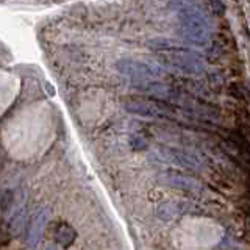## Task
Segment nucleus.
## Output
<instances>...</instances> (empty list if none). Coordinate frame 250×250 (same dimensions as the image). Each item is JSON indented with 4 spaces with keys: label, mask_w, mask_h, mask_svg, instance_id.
<instances>
[{
    "label": "nucleus",
    "mask_w": 250,
    "mask_h": 250,
    "mask_svg": "<svg viewBox=\"0 0 250 250\" xmlns=\"http://www.w3.org/2000/svg\"><path fill=\"white\" fill-rule=\"evenodd\" d=\"M50 219V208L49 207H44L38 211V213L31 217L30 225H28V231H27V246L28 247H36L41 241L42 234L45 231V227L47 222Z\"/></svg>",
    "instance_id": "obj_6"
},
{
    "label": "nucleus",
    "mask_w": 250,
    "mask_h": 250,
    "mask_svg": "<svg viewBox=\"0 0 250 250\" xmlns=\"http://www.w3.org/2000/svg\"><path fill=\"white\" fill-rule=\"evenodd\" d=\"M209 6L213 8L214 14L222 16V14L225 13V6H224V3H221V2H213V3H209Z\"/></svg>",
    "instance_id": "obj_12"
},
{
    "label": "nucleus",
    "mask_w": 250,
    "mask_h": 250,
    "mask_svg": "<svg viewBox=\"0 0 250 250\" xmlns=\"http://www.w3.org/2000/svg\"><path fill=\"white\" fill-rule=\"evenodd\" d=\"M166 183L177 188V189H186V191H192V192H200L202 191V185L199 180H195L194 177L180 174L177 170H167L166 174Z\"/></svg>",
    "instance_id": "obj_7"
},
{
    "label": "nucleus",
    "mask_w": 250,
    "mask_h": 250,
    "mask_svg": "<svg viewBox=\"0 0 250 250\" xmlns=\"http://www.w3.org/2000/svg\"><path fill=\"white\" fill-rule=\"evenodd\" d=\"M116 67L124 77H127L130 80L135 82V84L155 82L166 75L164 69L158 64H155V62H146V61L128 60V58L119 60Z\"/></svg>",
    "instance_id": "obj_3"
},
{
    "label": "nucleus",
    "mask_w": 250,
    "mask_h": 250,
    "mask_svg": "<svg viewBox=\"0 0 250 250\" xmlns=\"http://www.w3.org/2000/svg\"><path fill=\"white\" fill-rule=\"evenodd\" d=\"M158 58L164 66H167L174 72L197 77L205 74V64L203 60L191 52H170V53H158Z\"/></svg>",
    "instance_id": "obj_2"
},
{
    "label": "nucleus",
    "mask_w": 250,
    "mask_h": 250,
    "mask_svg": "<svg viewBox=\"0 0 250 250\" xmlns=\"http://www.w3.org/2000/svg\"><path fill=\"white\" fill-rule=\"evenodd\" d=\"M148 144H150V143H148L147 136L141 135V133H135V135H131V138H130V147L135 152L146 150V148L148 147Z\"/></svg>",
    "instance_id": "obj_11"
},
{
    "label": "nucleus",
    "mask_w": 250,
    "mask_h": 250,
    "mask_svg": "<svg viewBox=\"0 0 250 250\" xmlns=\"http://www.w3.org/2000/svg\"><path fill=\"white\" fill-rule=\"evenodd\" d=\"M241 205H242V208L247 209L249 213H250V191H249V192H246V194L241 197Z\"/></svg>",
    "instance_id": "obj_13"
},
{
    "label": "nucleus",
    "mask_w": 250,
    "mask_h": 250,
    "mask_svg": "<svg viewBox=\"0 0 250 250\" xmlns=\"http://www.w3.org/2000/svg\"><path fill=\"white\" fill-rule=\"evenodd\" d=\"M177 16L182 23L183 31H208L209 33V19L207 14L197 6L189 3H177Z\"/></svg>",
    "instance_id": "obj_4"
},
{
    "label": "nucleus",
    "mask_w": 250,
    "mask_h": 250,
    "mask_svg": "<svg viewBox=\"0 0 250 250\" xmlns=\"http://www.w3.org/2000/svg\"><path fill=\"white\" fill-rule=\"evenodd\" d=\"M229 92H230L231 97H234L239 102H246V104H247V102H250V92H249V89L242 83H239V82L231 83L229 86Z\"/></svg>",
    "instance_id": "obj_10"
},
{
    "label": "nucleus",
    "mask_w": 250,
    "mask_h": 250,
    "mask_svg": "<svg viewBox=\"0 0 250 250\" xmlns=\"http://www.w3.org/2000/svg\"><path fill=\"white\" fill-rule=\"evenodd\" d=\"M75 238H77V231L69 224H61L57 229V231H55V239H57V242L61 247L72 246Z\"/></svg>",
    "instance_id": "obj_9"
},
{
    "label": "nucleus",
    "mask_w": 250,
    "mask_h": 250,
    "mask_svg": "<svg viewBox=\"0 0 250 250\" xmlns=\"http://www.w3.org/2000/svg\"><path fill=\"white\" fill-rule=\"evenodd\" d=\"M125 109L131 114L141 117H148V119H161V121H178L180 108L172 105L170 102L156 100V99H128L124 104Z\"/></svg>",
    "instance_id": "obj_1"
},
{
    "label": "nucleus",
    "mask_w": 250,
    "mask_h": 250,
    "mask_svg": "<svg viewBox=\"0 0 250 250\" xmlns=\"http://www.w3.org/2000/svg\"><path fill=\"white\" fill-rule=\"evenodd\" d=\"M246 234L250 238V219H249L247 224H246Z\"/></svg>",
    "instance_id": "obj_14"
},
{
    "label": "nucleus",
    "mask_w": 250,
    "mask_h": 250,
    "mask_svg": "<svg viewBox=\"0 0 250 250\" xmlns=\"http://www.w3.org/2000/svg\"><path fill=\"white\" fill-rule=\"evenodd\" d=\"M161 153L164 155V158H167L177 166L189 170H202L203 163L197 155L192 152L183 150V148L177 147H161Z\"/></svg>",
    "instance_id": "obj_5"
},
{
    "label": "nucleus",
    "mask_w": 250,
    "mask_h": 250,
    "mask_svg": "<svg viewBox=\"0 0 250 250\" xmlns=\"http://www.w3.org/2000/svg\"><path fill=\"white\" fill-rule=\"evenodd\" d=\"M188 208H189V205H186V203H163L156 209V216L163 221H170L178 214L188 213Z\"/></svg>",
    "instance_id": "obj_8"
}]
</instances>
